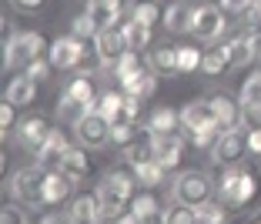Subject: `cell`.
<instances>
[{
    "label": "cell",
    "mask_w": 261,
    "mask_h": 224,
    "mask_svg": "<svg viewBox=\"0 0 261 224\" xmlns=\"http://www.w3.org/2000/svg\"><path fill=\"white\" fill-rule=\"evenodd\" d=\"M47 50H50V47H47V40L40 37L37 31L14 34V37L7 40V47H4V67L20 70V67H27V64H34L37 57H44Z\"/></svg>",
    "instance_id": "6da1fadb"
},
{
    "label": "cell",
    "mask_w": 261,
    "mask_h": 224,
    "mask_svg": "<svg viewBox=\"0 0 261 224\" xmlns=\"http://www.w3.org/2000/svg\"><path fill=\"white\" fill-rule=\"evenodd\" d=\"M44 184H47V167L44 164H31V167H20L10 181V191L20 204L27 208L44 211Z\"/></svg>",
    "instance_id": "7a4b0ae2"
},
{
    "label": "cell",
    "mask_w": 261,
    "mask_h": 224,
    "mask_svg": "<svg viewBox=\"0 0 261 224\" xmlns=\"http://www.w3.org/2000/svg\"><path fill=\"white\" fill-rule=\"evenodd\" d=\"M215 181L207 178L204 171H181L174 181V201L177 204H191V208H201L204 201H211L215 194Z\"/></svg>",
    "instance_id": "3957f363"
},
{
    "label": "cell",
    "mask_w": 261,
    "mask_h": 224,
    "mask_svg": "<svg viewBox=\"0 0 261 224\" xmlns=\"http://www.w3.org/2000/svg\"><path fill=\"white\" fill-rule=\"evenodd\" d=\"M130 50L127 44V31H124V23H114V27H100L97 37H94V54L104 67H114L124 54Z\"/></svg>",
    "instance_id": "277c9868"
},
{
    "label": "cell",
    "mask_w": 261,
    "mask_h": 224,
    "mask_svg": "<svg viewBox=\"0 0 261 224\" xmlns=\"http://www.w3.org/2000/svg\"><path fill=\"white\" fill-rule=\"evenodd\" d=\"M248 151V127H238V131H224L218 137V144L211 147V161L221 164V167H231L238 164Z\"/></svg>",
    "instance_id": "5b68a950"
},
{
    "label": "cell",
    "mask_w": 261,
    "mask_h": 224,
    "mask_svg": "<svg viewBox=\"0 0 261 224\" xmlns=\"http://www.w3.org/2000/svg\"><path fill=\"white\" fill-rule=\"evenodd\" d=\"M84 40L74 37V34H67V37H57L54 44H50V50H47V61L54 64L57 70H74L84 64Z\"/></svg>",
    "instance_id": "8992f818"
},
{
    "label": "cell",
    "mask_w": 261,
    "mask_h": 224,
    "mask_svg": "<svg viewBox=\"0 0 261 224\" xmlns=\"http://www.w3.org/2000/svg\"><path fill=\"white\" fill-rule=\"evenodd\" d=\"M74 131H77V141L84 147H104L111 141V121L104 114H97V110H87L74 124Z\"/></svg>",
    "instance_id": "52a82bcc"
},
{
    "label": "cell",
    "mask_w": 261,
    "mask_h": 224,
    "mask_svg": "<svg viewBox=\"0 0 261 224\" xmlns=\"http://www.w3.org/2000/svg\"><path fill=\"white\" fill-rule=\"evenodd\" d=\"M224 31H228V17H224V10L211 7V4H204V7L194 10V27H191V34L198 40H218Z\"/></svg>",
    "instance_id": "ba28073f"
},
{
    "label": "cell",
    "mask_w": 261,
    "mask_h": 224,
    "mask_svg": "<svg viewBox=\"0 0 261 224\" xmlns=\"http://www.w3.org/2000/svg\"><path fill=\"white\" fill-rule=\"evenodd\" d=\"M50 121H47L44 114H31V117H23L20 124H17V134H20V144L31 151V154H37L40 147H44V141L50 137Z\"/></svg>",
    "instance_id": "9c48e42d"
},
{
    "label": "cell",
    "mask_w": 261,
    "mask_h": 224,
    "mask_svg": "<svg viewBox=\"0 0 261 224\" xmlns=\"http://www.w3.org/2000/svg\"><path fill=\"white\" fill-rule=\"evenodd\" d=\"M211 110H215L218 124H221L224 131L245 127V107H241V101H231L228 94H215V97H211Z\"/></svg>",
    "instance_id": "30bf717a"
},
{
    "label": "cell",
    "mask_w": 261,
    "mask_h": 224,
    "mask_svg": "<svg viewBox=\"0 0 261 224\" xmlns=\"http://www.w3.org/2000/svg\"><path fill=\"white\" fill-rule=\"evenodd\" d=\"M67 217L74 224H100V198H97V191L77 194L74 201H70Z\"/></svg>",
    "instance_id": "8fae6325"
},
{
    "label": "cell",
    "mask_w": 261,
    "mask_h": 224,
    "mask_svg": "<svg viewBox=\"0 0 261 224\" xmlns=\"http://www.w3.org/2000/svg\"><path fill=\"white\" fill-rule=\"evenodd\" d=\"M77 181L67 178L61 167H47V184H44V208H57V204L74 191Z\"/></svg>",
    "instance_id": "7c38bea8"
},
{
    "label": "cell",
    "mask_w": 261,
    "mask_h": 224,
    "mask_svg": "<svg viewBox=\"0 0 261 224\" xmlns=\"http://www.w3.org/2000/svg\"><path fill=\"white\" fill-rule=\"evenodd\" d=\"M185 144H188V137H181V134L154 137V147H158V164H161L164 171H174L177 164H181V157H185Z\"/></svg>",
    "instance_id": "4fadbf2b"
},
{
    "label": "cell",
    "mask_w": 261,
    "mask_h": 224,
    "mask_svg": "<svg viewBox=\"0 0 261 224\" xmlns=\"http://www.w3.org/2000/svg\"><path fill=\"white\" fill-rule=\"evenodd\" d=\"M207 121H218L215 110H211V97H207V101H204V97H198V101H188L185 107H181V127H185V134L204 127Z\"/></svg>",
    "instance_id": "5bb4252c"
},
{
    "label": "cell",
    "mask_w": 261,
    "mask_h": 224,
    "mask_svg": "<svg viewBox=\"0 0 261 224\" xmlns=\"http://www.w3.org/2000/svg\"><path fill=\"white\" fill-rule=\"evenodd\" d=\"M194 10H198V7H191L188 0H174V4L164 10V27H168L171 34L191 31V27H194Z\"/></svg>",
    "instance_id": "9a60e30c"
},
{
    "label": "cell",
    "mask_w": 261,
    "mask_h": 224,
    "mask_svg": "<svg viewBox=\"0 0 261 224\" xmlns=\"http://www.w3.org/2000/svg\"><path fill=\"white\" fill-rule=\"evenodd\" d=\"M57 167H61L67 178L84 181L87 174H91V157L84 154V147H67V151L61 154V161H57Z\"/></svg>",
    "instance_id": "2e32d148"
},
{
    "label": "cell",
    "mask_w": 261,
    "mask_h": 224,
    "mask_svg": "<svg viewBox=\"0 0 261 224\" xmlns=\"http://www.w3.org/2000/svg\"><path fill=\"white\" fill-rule=\"evenodd\" d=\"M147 131L154 137H168V134H181V110H171V107H158L147 121Z\"/></svg>",
    "instance_id": "e0dca14e"
},
{
    "label": "cell",
    "mask_w": 261,
    "mask_h": 224,
    "mask_svg": "<svg viewBox=\"0 0 261 224\" xmlns=\"http://www.w3.org/2000/svg\"><path fill=\"white\" fill-rule=\"evenodd\" d=\"M121 10H124L121 0H91L84 14L91 17L97 27H114V23L121 20Z\"/></svg>",
    "instance_id": "ac0fdd59"
},
{
    "label": "cell",
    "mask_w": 261,
    "mask_h": 224,
    "mask_svg": "<svg viewBox=\"0 0 261 224\" xmlns=\"http://www.w3.org/2000/svg\"><path fill=\"white\" fill-rule=\"evenodd\" d=\"M67 147H70L67 144V134L54 127V131H50V137L44 141V147H40L34 157H37V164H44V167H57V161H61V154L67 151Z\"/></svg>",
    "instance_id": "d6986e66"
},
{
    "label": "cell",
    "mask_w": 261,
    "mask_h": 224,
    "mask_svg": "<svg viewBox=\"0 0 261 224\" xmlns=\"http://www.w3.org/2000/svg\"><path fill=\"white\" fill-rule=\"evenodd\" d=\"M64 94H70L74 101H81L87 110H94V104H97V97H100L97 87H94V77H91V74H77V77L64 87Z\"/></svg>",
    "instance_id": "ffe728a7"
},
{
    "label": "cell",
    "mask_w": 261,
    "mask_h": 224,
    "mask_svg": "<svg viewBox=\"0 0 261 224\" xmlns=\"http://www.w3.org/2000/svg\"><path fill=\"white\" fill-rule=\"evenodd\" d=\"M124 161H127V164H134V167H141V164H147V161H158L154 134L147 131L144 137H138L134 144H127V147H124Z\"/></svg>",
    "instance_id": "44dd1931"
},
{
    "label": "cell",
    "mask_w": 261,
    "mask_h": 224,
    "mask_svg": "<svg viewBox=\"0 0 261 224\" xmlns=\"http://www.w3.org/2000/svg\"><path fill=\"white\" fill-rule=\"evenodd\" d=\"M4 101H10V104H17V107H27V104H34L37 101V80H31L27 74L23 77H14L7 84V97Z\"/></svg>",
    "instance_id": "7402d4cb"
},
{
    "label": "cell",
    "mask_w": 261,
    "mask_h": 224,
    "mask_svg": "<svg viewBox=\"0 0 261 224\" xmlns=\"http://www.w3.org/2000/svg\"><path fill=\"white\" fill-rule=\"evenodd\" d=\"M154 70H141V74H134V77H127V80H121V91L127 94V97H138V101H147L154 94Z\"/></svg>",
    "instance_id": "603a6c76"
},
{
    "label": "cell",
    "mask_w": 261,
    "mask_h": 224,
    "mask_svg": "<svg viewBox=\"0 0 261 224\" xmlns=\"http://www.w3.org/2000/svg\"><path fill=\"white\" fill-rule=\"evenodd\" d=\"M258 191H261V184H258V178H254L251 171H241V181H238V187H234V194H231V208H245V204H251L254 198H258Z\"/></svg>",
    "instance_id": "cb8c5ba5"
},
{
    "label": "cell",
    "mask_w": 261,
    "mask_h": 224,
    "mask_svg": "<svg viewBox=\"0 0 261 224\" xmlns=\"http://www.w3.org/2000/svg\"><path fill=\"white\" fill-rule=\"evenodd\" d=\"M201 70H204L207 77H221L224 70H231L228 44H224V47H211V50H204V64H201Z\"/></svg>",
    "instance_id": "d4e9b609"
},
{
    "label": "cell",
    "mask_w": 261,
    "mask_h": 224,
    "mask_svg": "<svg viewBox=\"0 0 261 224\" xmlns=\"http://www.w3.org/2000/svg\"><path fill=\"white\" fill-rule=\"evenodd\" d=\"M147 64H151L154 74H177V47H158V50H151V57H147Z\"/></svg>",
    "instance_id": "484cf974"
},
{
    "label": "cell",
    "mask_w": 261,
    "mask_h": 224,
    "mask_svg": "<svg viewBox=\"0 0 261 224\" xmlns=\"http://www.w3.org/2000/svg\"><path fill=\"white\" fill-rule=\"evenodd\" d=\"M221 134H224V127H221V124H218V121H207L204 127H198V131H188L185 137L191 141L194 147H215Z\"/></svg>",
    "instance_id": "4316f807"
},
{
    "label": "cell",
    "mask_w": 261,
    "mask_h": 224,
    "mask_svg": "<svg viewBox=\"0 0 261 224\" xmlns=\"http://www.w3.org/2000/svg\"><path fill=\"white\" fill-rule=\"evenodd\" d=\"M124 104H127V94H124V91H104L97 97V104H94V110H97V114H104L108 121H114V114L124 107Z\"/></svg>",
    "instance_id": "83f0119b"
},
{
    "label": "cell",
    "mask_w": 261,
    "mask_h": 224,
    "mask_svg": "<svg viewBox=\"0 0 261 224\" xmlns=\"http://www.w3.org/2000/svg\"><path fill=\"white\" fill-rule=\"evenodd\" d=\"M201 64H204V50L191 44L177 47V74H194V70H201Z\"/></svg>",
    "instance_id": "f1b7e54d"
},
{
    "label": "cell",
    "mask_w": 261,
    "mask_h": 224,
    "mask_svg": "<svg viewBox=\"0 0 261 224\" xmlns=\"http://www.w3.org/2000/svg\"><path fill=\"white\" fill-rule=\"evenodd\" d=\"M228 54H231V67H245V64L254 61V50H251V37L241 34L228 44Z\"/></svg>",
    "instance_id": "f546056e"
},
{
    "label": "cell",
    "mask_w": 261,
    "mask_h": 224,
    "mask_svg": "<svg viewBox=\"0 0 261 224\" xmlns=\"http://www.w3.org/2000/svg\"><path fill=\"white\" fill-rule=\"evenodd\" d=\"M228 211H231V204L228 201H221V198H211V201H204L198 208V217H201V224H221V221H228Z\"/></svg>",
    "instance_id": "4dcf8cb0"
},
{
    "label": "cell",
    "mask_w": 261,
    "mask_h": 224,
    "mask_svg": "<svg viewBox=\"0 0 261 224\" xmlns=\"http://www.w3.org/2000/svg\"><path fill=\"white\" fill-rule=\"evenodd\" d=\"M141 70H147V67H144V61L138 57V50H127V54L114 64V77L127 80V77H134V74H141Z\"/></svg>",
    "instance_id": "1f68e13d"
},
{
    "label": "cell",
    "mask_w": 261,
    "mask_h": 224,
    "mask_svg": "<svg viewBox=\"0 0 261 224\" xmlns=\"http://www.w3.org/2000/svg\"><path fill=\"white\" fill-rule=\"evenodd\" d=\"M130 20L144 23V27H154V23L161 20V7H158L154 0H141V4H134V7H130Z\"/></svg>",
    "instance_id": "d6a6232c"
},
{
    "label": "cell",
    "mask_w": 261,
    "mask_h": 224,
    "mask_svg": "<svg viewBox=\"0 0 261 224\" xmlns=\"http://www.w3.org/2000/svg\"><path fill=\"white\" fill-rule=\"evenodd\" d=\"M124 31H127L130 50H147V47H151V27H144V23H138V20H130V23H124Z\"/></svg>",
    "instance_id": "836d02e7"
},
{
    "label": "cell",
    "mask_w": 261,
    "mask_h": 224,
    "mask_svg": "<svg viewBox=\"0 0 261 224\" xmlns=\"http://www.w3.org/2000/svg\"><path fill=\"white\" fill-rule=\"evenodd\" d=\"M238 101H241V107H261V70L254 74V77H248L245 84H241Z\"/></svg>",
    "instance_id": "e575fe53"
},
{
    "label": "cell",
    "mask_w": 261,
    "mask_h": 224,
    "mask_svg": "<svg viewBox=\"0 0 261 224\" xmlns=\"http://www.w3.org/2000/svg\"><path fill=\"white\" fill-rule=\"evenodd\" d=\"M164 217H168V224H201L198 208H191V204H177V201L164 211Z\"/></svg>",
    "instance_id": "d590c367"
},
{
    "label": "cell",
    "mask_w": 261,
    "mask_h": 224,
    "mask_svg": "<svg viewBox=\"0 0 261 224\" xmlns=\"http://www.w3.org/2000/svg\"><path fill=\"white\" fill-rule=\"evenodd\" d=\"M57 114H61V121H67V124H77L81 117L87 114V107L81 101H74L70 94H61V104H57Z\"/></svg>",
    "instance_id": "8d00e7d4"
},
{
    "label": "cell",
    "mask_w": 261,
    "mask_h": 224,
    "mask_svg": "<svg viewBox=\"0 0 261 224\" xmlns=\"http://www.w3.org/2000/svg\"><path fill=\"white\" fill-rule=\"evenodd\" d=\"M134 171H138V181L144 187H158L164 181V174H168V171H164L158 161H147V164H141V167H134Z\"/></svg>",
    "instance_id": "74e56055"
},
{
    "label": "cell",
    "mask_w": 261,
    "mask_h": 224,
    "mask_svg": "<svg viewBox=\"0 0 261 224\" xmlns=\"http://www.w3.org/2000/svg\"><path fill=\"white\" fill-rule=\"evenodd\" d=\"M134 141H138V124H111V144H117L124 151Z\"/></svg>",
    "instance_id": "f35d334b"
},
{
    "label": "cell",
    "mask_w": 261,
    "mask_h": 224,
    "mask_svg": "<svg viewBox=\"0 0 261 224\" xmlns=\"http://www.w3.org/2000/svg\"><path fill=\"white\" fill-rule=\"evenodd\" d=\"M97 23L91 20V17L87 14H81V17H74V23H70V34H74V37H81V40H87V37H97Z\"/></svg>",
    "instance_id": "ab89813d"
},
{
    "label": "cell",
    "mask_w": 261,
    "mask_h": 224,
    "mask_svg": "<svg viewBox=\"0 0 261 224\" xmlns=\"http://www.w3.org/2000/svg\"><path fill=\"white\" fill-rule=\"evenodd\" d=\"M130 211L141 217V214H151V211H161V204H158V198H154V194H134Z\"/></svg>",
    "instance_id": "60d3db41"
},
{
    "label": "cell",
    "mask_w": 261,
    "mask_h": 224,
    "mask_svg": "<svg viewBox=\"0 0 261 224\" xmlns=\"http://www.w3.org/2000/svg\"><path fill=\"white\" fill-rule=\"evenodd\" d=\"M0 224H31V221H27V211H23L20 204H4V211H0Z\"/></svg>",
    "instance_id": "b9f144b4"
},
{
    "label": "cell",
    "mask_w": 261,
    "mask_h": 224,
    "mask_svg": "<svg viewBox=\"0 0 261 224\" xmlns=\"http://www.w3.org/2000/svg\"><path fill=\"white\" fill-rule=\"evenodd\" d=\"M17 104H10V101H4L0 104V134H10L14 131V124H17Z\"/></svg>",
    "instance_id": "7bdbcfd3"
},
{
    "label": "cell",
    "mask_w": 261,
    "mask_h": 224,
    "mask_svg": "<svg viewBox=\"0 0 261 224\" xmlns=\"http://www.w3.org/2000/svg\"><path fill=\"white\" fill-rule=\"evenodd\" d=\"M50 67H54L50 61H44V57H37L34 64H27V67H23V74H27L31 80H47V74H50Z\"/></svg>",
    "instance_id": "ee69618b"
},
{
    "label": "cell",
    "mask_w": 261,
    "mask_h": 224,
    "mask_svg": "<svg viewBox=\"0 0 261 224\" xmlns=\"http://www.w3.org/2000/svg\"><path fill=\"white\" fill-rule=\"evenodd\" d=\"M224 14H248L254 7V0H218Z\"/></svg>",
    "instance_id": "f6af8a7d"
},
{
    "label": "cell",
    "mask_w": 261,
    "mask_h": 224,
    "mask_svg": "<svg viewBox=\"0 0 261 224\" xmlns=\"http://www.w3.org/2000/svg\"><path fill=\"white\" fill-rule=\"evenodd\" d=\"M248 154H254V157L261 154V127H251V131H248Z\"/></svg>",
    "instance_id": "bcb514c9"
},
{
    "label": "cell",
    "mask_w": 261,
    "mask_h": 224,
    "mask_svg": "<svg viewBox=\"0 0 261 224\" xmlns=\"http://www.w3.org/2000/svg\"><path fill=\"white\" fill-rule=\"evenodd\" d=\"M245 127H261V107H245Z\"/></svg>",
    "instance_id": "7dc6e473"
},
{
    "label": "cell",
    "mask_w": 261,
    "mask_h": 224,
    "mask_svg": "<svg viewBox=\"0 0 261 224\" xmlns=\"http://www.w3.org/2000/svg\"><path fill=\"white\" fill-rule=\"evenodd\" d=\"M138 224H168V217H164V211H151V214H141Z\"/></svg>",
    "instance_id": "c3c4849f"
},
{
    "label": "cell",
    "mask_w": 261,
    "mask_h": 224,
    "mask_svg": "<svg viewBox=\"0 0 261 224\" xmlns=\"http://www.w3.org/2000/svg\"><path fill=\"white\" fill-rule=\"evenodd\" d=\"M17 10H40L44 7V0H10Z\"/></svg>",
    "instance_id": "681fc988"
},
{
    "label": "cell",
    "mask_w": 261,
    "mask_h": 224,
    "mask_svg": "<svg viewBox=\"0 0 261 224\" xmlns=\"http://www.w3.org/2000/svg\"><path fill=\"white\" fill-rule=\"evenodd\" d=\"M251 50H254V61H261V31H251Z\"/></svg>",
    "instance_id": "f907efd6"
},
{
    "label": "cell",
    "mask_w": 261,
    "mask_h": 224,
    "mask_svg": "<svg viewBox=\"0 0 261 224\" xmlns=\"http://www.w3.org/2000/svg\"><path fill=\"white\" fill-rule=\"evenodd\" d=\"M114 224H138V214H134V211H127V214H121Z\"/></svg>",
    "instance_id": "816d5d0a"
},
{
    "label": "cell",
    "mask_w": 261,
    "mask_h": 224,
    "mask_svg": "<svg viewBox=\"0 0 261 224\" xmlns=\"http://www.w3.org/2000/svg\"><path fill=\"white\" fill-rule=\"evenodd\" d=\"M40 224H74V221H70V217H54V214H47Z\"/></svg>",
    "instance_id": "f5cc1de1"
},
{
    "label": "cell",
    "mask_w": 261,
    "mask_h": 224,
    "mask_svg": "<svg viewBox=\"0 0 261 224\" xmlns=\"http://www.w3.org/2000/svg\"><path fill=\"white\" fill-rule=\"evenodd\" d=\"M254 14H258V17H261V0H254Z\"/></svg>",
    "instance_id": "db71d44e"
},
{
    "label": "cell",
    "mask_w": 261,
    "mask_h": 224,
    "mask_svg": "<svg viewBox=\"0 0 261 224\" xmlns=\"http://www.w3.org/2000/svg\"><path fill=\"white\" fill-rule=\"evenodd\" d=\"M248 224H261V211H258V217H251V221H248Z\"/></svg>",
    "instance_id": "11a10c76"
},
{
    "label": "cell",
    "mask_w": 261,
    "mask_h": 224,
    "mask_svg": "<svg viewBox=\"0 0 261 224\" xmlns=\"http://www.w3.org/2000/svg\"><path fill=\"white\" fill-rule=\"evenodd\" d=\"M221 224H228V221H221Z\"/></svg>",
    "instance_id": "9f6ffc18"
}]
</instances>
